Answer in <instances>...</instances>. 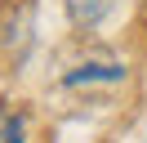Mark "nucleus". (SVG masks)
<instances>
[{"label": "nucleus", "instance_id": "4", "mask_svg": "<svg viewBox=\"0 0 147 143\" xmlns=\"http://www.w3.org/2000/svg\"><path fill=\"white\" fill-rule=\"evenodd\" d=\"M0 143H27V116L9 103H0Z\"/></svg>", "mask_w": 147, "mask_h": 143}, {"label": "nucleus", "instance_id": "2", "mask_svg": "<svg viewBox=\"0 0 147 143\" xmlns=\"http://www.w3.org/2000/svg\"><path fill=\"white\" fill-rule=\"evenodd\" d=\"M63 9H67V22H71L76 31H94V27L116 9V0H63Z\"/></svg>", "mask_w": 147, "mask_h": 143}, {"label": "nucleus", "instance_id": "3", "mask_svg": "<svg viewBox=\"0 0 147 143\" xmlns=\"http://www.w3.org/2000/svg\"><path fill=\"white\" fill-rule=\"evenodd\" d=\"M5 45H9L13 58L27 54V45H31V5H22V14L13 9V22H9V31H5Z\"/></svg>", "mask_w": 147, "mask_h": 143}, {"label": "nucleus", "instance_id": "1", "mask_svg": "<svg viewBox=\"0 0 147 143\" xmlns=\"http://www.w3.org/2000/svg\"><path fill=\"white\" fill-rule=\"evenodd\" d=\"M129 67L125 63H80V67H71L63 76L67 89H80V85H116V80H125Z\"/></svg>", "mask_w": 147, "mask_h": 143}]
</instances>
